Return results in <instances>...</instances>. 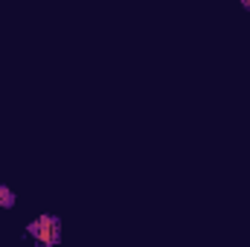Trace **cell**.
<instances>
[{"mask_svg": "<svg viewBox=\"0 0 250 247\" xmlns=\"http://www.w3.org/2000/svg\"><path fill=\"white\" fill-rule=\"evenodd\" d=\"M12 204H15V195L6 186H0V206H12Z\"/></svg>", "mask_w": 250, "mask_h": 247, "instance_id": "obj_2", "label": "cell"}, {"mask_svg": "<svg viewBox=\"0 0 250 247\" xmlns=\"http://www.w3.org/2000/svg\"><path fill=\"white\" fill-rule=\"evenodd\" d=\"M59 230H62V227H59V221H56L53 215H41L35 224H29V233L35 236V242H41L44 247L59 245V239H62Z\"/></svg>", "mask_w": 250, "mask_h": 247, "instance_id": "obj_1", "label": "cell"}]
</instances>
